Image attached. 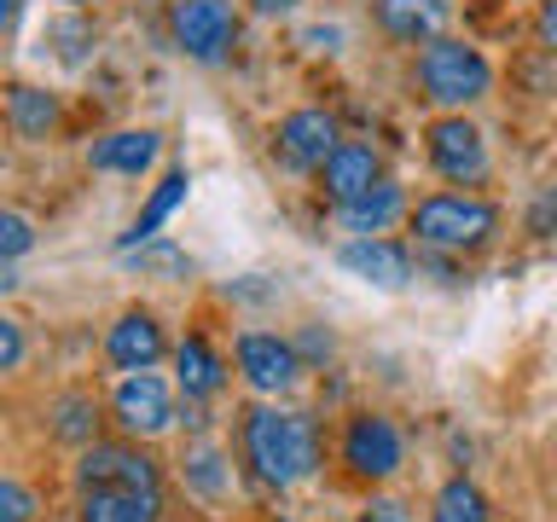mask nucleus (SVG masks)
Returning a JSON list of instances; mask_svg holds the SVG:
<instances>
[{
  "instance_id": "nucleus-15",
  "label": "nucleus",
  "mask_w": 557,
  "mask_h": 522,
  "mask_svg": "<svg viewBox=\"0 0 557 522\" xmlns=\"http://www.w3.org/2000/svg\"><path fill=\"white\" fill-rule=\"evenodd\" d=\"M186 191H191V174H186V169H169L163 181H157V191L146 198V209L134 215V226L122 233V244H116V250H122V256H134L139 244H151V238L169 226V215H174V209L186 203Z\"/></svg>"
},
{
  "instance_id": "nucleus-7",
  "label": "nucleus",
  "mask_w": 557,
  "mask_h": 522,
  "mask_svg": "<svg viewBox=\"0 0 557 522\" xmlns=\"http://www.w3.org/2000/svg\"><path fill=\"white\" fill-rule=\"evenodd\" d=\"M343 464L360 482H389L400 470V430L383 412H355L343 424Z\"/></svg>"
},
{
  "instance_id": "nucleus-4",
  "label": "nucleus",
  "mask_w": 557,
  "mask_h": 522,
  "mask_svg": "<svg viewBox=\"0 0 557 522\" xmlns=\"http://www.w3.org/2000/svg\"><path fill=\"white\" fill-rule=\"evenodd\" d=\"M418 87H424V99L442 104V111H465V104L487 99L494 64L482 59V47L435 35V41H424V52H418Z\"/></svg>"
},
{
  "instance_id": "nucleus-11",
  "label": "nucleus",
  "mask_w": 557,
  "mask_h": 522,
  "mask_svg": "<svg viewBox=\"0 0 557 522\" xmlns=\"http://www.w3.org/2000/svg\"><path fill=\"white\" fill-rule=\"evenodd\" d=\"M163 355H169V337L146 308H128L111 325V337H104V360H111L116 372H151Z\"/></svg>"
},
{
  "instance_id": "nucleus-12",
  "label": "nucleus",
  "mask_w": 557,
  "mask_h": 522,
  "mask_svg": "<svg viewBox=\"0 0 557 522\" xmlns=\"http://www.w3.org/2000/svg\"><path fill=\"white\" fill-rule=\"evenodd\" d=\"M337 261H343V273H355L377 290H400L412 278V256H407V244H395V238H348L337 250Z\"/></svg>"
},
{
  "instance_id": "nucleus-17",
  "label": "nucleus",
  "mask_w": 557,
  "mask_h": 522,
  "mask_svg": "<svg viewBox=\"0 0 557 522\" xmlns=\"http://www.w3.org/2000/svg\"><path fill=\"white\" fill-rule=\"evenodd\" d=\"M174 377H181L186 400H209V395H221L226 365H221V355L203 337H186L181 348H174Z\"/></svg>"
},
{
  "instance_id": "nucleus-22",
  "label": "nucleus",
  "mask_w": 557,
  "mask_h": 522,
  "mask_svg": "<svg viewBox=\"0 0 557 522\" xmlns=\"http://www.w3.org/2000/svg\"><path fill=\"white\" fill-rule=\"evenodd\" d=\"M41 41H64V47H59V59H64V64H82V52L94 47V29H87L82 17H59V24H52Z\"/></svg>"
},
{
  "instance_id": "nucleus-6",
  "label": "nucleus",
  "mask_w": 557,
  "mask_h": 522,
  "mask_svg": "<svg viewBox=\"0 0 557 522\" xmlns=\"http://www.w3.org/2000/svg\"><path fill=\"white\" fill-rule=\"evenodd\" d=\"M424 151H430V169L453 186H476L487 181V139L476 122H465V111H447L424 128Z\"/></svg>"
},
{
  "instance_id": "nucleus-8",
  "label": "nucleus",
  "mask_w": 557,
  "mask_h": 522,
  "mask_svg": "<svg viewBox=\"0 0 557 522\" xmlns=\"http://www.w3.org/2000/svg\"><path fill=\"white\" fill-rule=\"evenodd\" d=\"M343 146V134H337V116L331 111H290L285 122L273 128V157L285 163L290 174H320L325 169V157Z\"/></svg>"
},
{
  "instance_id": "nucleus-26",
  "label": "nucleus",
  "mask_w": 557,
  "mask_h": 522,
  "mask_svg": "<svg viewBox=\"0 0 557 522\" xmlns=\"http://www.w3.org/2000/svg\"><path fill=\"white\" fill-rule=\"evenodd\" d=\"M24 355H29V343H24V325L0 313V377H7V372H17V365H24Z\"/></svg>"
},
{
  "instance_id": "nucleus-3",
  "label": "nucleus",
  "mask_w": 557,
  "mask_h": 522,
  "mask_svg": "<svg viewBox=\"0 0 557 522\" xmlns=\"http://www.w3.org/2000/svg\"><path fill=\"white\" fill-rule=\"evenodd\" d=\"M407 221H412V238L442 256H470L499 233V209L476 198V191H430V198L407 209Z\"/></svg>"
},
{
  "instance_id": "nucleus-18",
  "label": "nucleus",
  "mask_w": 557,
  "mask_h": 522,
  "mask_svg": "<svg viewBox=\"0 0 557 522\" xmlns=\"http://www.w3.org/2000/svg\"><path fill=\"white\" fill-rule=\"evenodd\" d=\"M7 122L17 139H47L59 128V99L47 94V87H7Z\"/></svg>"
},
{
  "instance_id": "nucleus-33",
  "label": "nucleus",
  "mask_w": 557,
  "mask_h": 522,
  "mask_svg": "<svg viewBox=\"0 0 557 522\" xmlns=\"http://www.w3.org/2000/svg\"><path fill=\"white\" fill-rule=\"evenodd\" d=\"M64 7H94V0H64Z\"/></svg>"
},
{
  "instance_id": "nucleus-25",
  "label": "nucleus",
  "mask_w": 557,
  "mask_h": 522,
  "mask_svg": "<svg viewBox=\"0 0 557 522\" xmlns=\"http://www.w3.org/2000/svg\"><path fill=\"white\" fill-rule=\"evenodd\" d=\"M0 522H35V494L24 482L0 476Z\"/></svg>"
},
{
  "instance_id": "nucleus-23",
  "label": "nucleus",
  "mask_w": 557,
  "mask_h": 522,
  "mask_svg": "<svg viewBox=\"0 0 557 522\" xmlns=\"http://www.w3.org/2000/svg\"><path fill=\"white\" fill-rule=\"evenodd\" d=\"M35 244V226L29 215H17V209H0V261H17Z\"/></svg>"
},
{
  "instance_id": "nucleus-24",
  "label": "nucleus",
  "mask_w": 557,
  "mask_h": 522,
  "mask_svg": "<svg viewBox=\"0 0 557 522\" xmlns=\"http://www.w3.org/2000/svg\"><path fill=\"white\" fill-rule=\"evenodd\" d=\"M186 476H191V487H198V494H209V499H215L221 494V487H226V476H221V452H191V459H186Z\"/></svg>"
},
{
  "instance_id": "nucleus-10",
  "label": "nucleus",
  "mask_w": 557,
  "mask_h": 522,
  "mask_svg": "<svg viewBox=\"0 0 557 522\" xmlns=\"http://www.w3.org/2000/svg\"><path fill=\"white\" fill-rule=\"evenodd\" d=\"M111 418L122 424V435H163L174 424V395L163 377L151 372H128L111 389Z\"/></svg>"
},
{
  "instance_id": "nucleus-31",
  "label": "nucleus",
  "mask_w": 557,
  "mask_h": 522,
  "mask_svg": "<svg viewBox=\"0 0 557 522\" xmlns=\"http://www.w3.org/2000/svg\"><path fill=\"white\" fill-rule=\"evenodd\" d=\"M250 7H256L261 17H278V12H290V7H296V0H250Z\"/></svg>"
},
{
  "instance_id": "nucleus-27",
  "label": "nucleus",
  "mask_w": 557,
  "mask_h": 522,
  "mask_svg": "<svg viewBox=\"0 0 557 522\" xmlns=\"http://www.w3.org/2000/svg\"><path fill=\"white\" fill-rule=\"evenodd\" d=\"M134 261H139V273H186V256H181V250H169V244H157V238H151V244H139V256H134Z\"/></svg>"
},
{
  "instance_id": "nucleus-20",
  "label": "nucleus",
  "mask_w": 557,
  "mask_h": 522,
  "mask_svg": "<svg viewBox=\"0 0 557 522\" xmlns=\"http://www.w3.org/2000/svg\"><path fill=\"white\" fill-rule=\"evenodd\" d=\"M430 522H487V499H482V487L470 482V476H447V482H442V494H435Z\"/></svg>"
},
{
  "instance_id": "nucleus-29",
  "label": "nucleus",
  "mask_w": 557,
  "mask_h": 522,
  "mask_svg": "<svg viewBox=\"0 0 557 522\" xmlns=\"http://www.w3.org/2000/svg\"><path fill=\"white\" fill-rule=\"evenodd\" d=\"M296 355H302V360H331V331H302Z\"/></svg>"
},
{
  "instance_id": "nucleus-19",
  "label": "nucleus",
  "mask_w": 557,
  "mask_h": 522,
  "mask_svg": "<svg viewBox=\"0 0 557 522\" xmlns=\"http://www.w3.org/2000/svg\"><path fill=\"white\" fill-rule=\"evenodd\" d=\"M377 24L395 41H435L442 24V0H377Z\"/></svg>"
},
{
  "instance_id": "nucleus-9",
  "label": "nucleus",
  "mask_w": 557,
  "mask_h": 522,
  "mask_svg": "<svg viewBox=\"0 0 557 522\" xmlns=\"http://www.w3.org/2000/svg\"><path fill=\"white\" fill-rule=\"evenodd\" d=\"M238 355V372L244 383H250L256 395H285L296 377H302V355H296V343L273 337V331H244V337L233 343Z\"/></svg>"
},
{
  "instance_id": "nucleus-30",
  "label": "nucleus",
  "mask_w": 557,
  "mask_h": 522,
  "mask_svg": "<svg viewBox=\"0 0 557 522\" xmlns=\"http://www.w3.org/2000/svg\"><path fill=\"white\" fill-rule=\"evenodd\" d=\"M540 41L557 47V0H546V7H540Z\"/></svg>"
},
{
  "instance_id": "nucleus-14",
  "label": "nucleus",
  "mask_w": 557,
  "mask_h": 522,
  "mask_svg": "<svg viewBox=\"0 0 557 522\" xmlns=\"http://www.w3.org/2000/svg\"><path fill=\"white\" fill-rule=\"evenodd\" d=\"M157 157H163V134L157 128H122V134L94 139L87 169H99V174H146Z\"/></svg>"
},
{
  "instance_id": "nucleus-21",
  "label": "nucleus",
  "mask_w": 557,
  "mask_h": 522,
  "mask_svg": "<svg viewBox=\"0 0 557 522\" xmlns=\"http://www.w3.org/2000/svg\"><path fill=\"white\" fill-rule=\"evenodd\" d=\"M52 412H59V424H52V430H59L64 442L94 447V424H99V418H94V400H87V395H64Z\"/></svg>"
},
{
  "instance_id": "nucleus-1",
  "label": "nucleus",
  "mask_w": 557,
  "mask_h": 522,
  "mask_svg": "<svg viewBox=\"0 0 557 522\" xmlns=\"http://www.w3.org/2000/svg\"><path fill=\"white\" fill-rule=\"evenodd\" d=\"M82 522H163V470L134 442H94L76 459Z\"/></svg>"
},
{
  "instance_id": "nucleus-16",
  "label": "nucleus",
  "mask_w": 557,
  "mask_h": 522,
  "mask_svg": "<svg viewBox=\"0 0 557 522\" xmlns=\"http://www.w3.org/2000/svg\"><path fill=\"white\" fill-rule=\"evenodd\" d=\"M337 215H343V226H348L355 238H377V233H389V226L407 215V191H400L395 181H377L372 191H366V198L343 203Z\"/></svg>"
},
{
  "instance_id": "nucleus-28",
  "label": "nucleus",
  "mask_w": 557,
  "mask_h": 522,
  "mask_svg": "<svg viewBox=\"0 0 557 522\" xmlns=\"http://www.w3.org/2000/svg\"><path fill=\"white\" fill-rule=\"evenodd\" d=\"M360 522H412V517H407V505H395V499H366Z\"/></svg>"
},
{
  "instance_id": "nucleus-13",
  "label": "nucleus",
  "mask_w": 557,
  "mask_h": 522,
  "mask_svg": "<svg viewBox=\"0 0 557 522\" xmlns=\"http://www.w3.org/2000/svg\"><path fill=\"white\" fill-rule=\"evenodd\" d=\"M377 181H383V163H377L372 146H360V139H343V146L325 157V169H320V186H325V198L337 203V209L366 198Z\"/></svg>"
},
{
  "instance_id": "nucleus-2",
  "label": "nucleus",
  "mask_w": 557,
  "mask_h": 522,
  "mask_svg": "<svg viewBox=\"0 0 557 522\" xmlns=\"http://www.w3.org/2000/svg\"><path fill=\"white\" fill-rule=\"evenodd\" d=\"M238 452L261 487H296L320 470V430L308 412L250 407L238 424Z\"/></svg>"
},
{
  "instance_id": "nucleus-5",
  "label": "nucleus",
  "mask_w": 557,
  "mask_h": 522,
  "mask_svg": "<svg viewBox=\"0 0 557 522\" xmlns=\"http://www.w3.org/2000/svg\"><path fill=\"white\" fill-rule=\"evenodd\" d=\"M169 29H174V47L186 59L221 64L238 41V12H233V0H174Z\"/></svg>"
},
{
  "instance_id": "nucleus-32",
  "label": "nucleus",
  "mask_w": 557,
  "mask_h": 522,
  "mask_svg": "<svg viewBox=\"0 0 557 522\" xmlns=\"http://www.w3.org/2000/svg\"><path fill=\"white\" fill-rule=\"evenodd\" d=\"M17 7H24V0H0V35L17 24Z\"/></svg>"
}]
</instances>
